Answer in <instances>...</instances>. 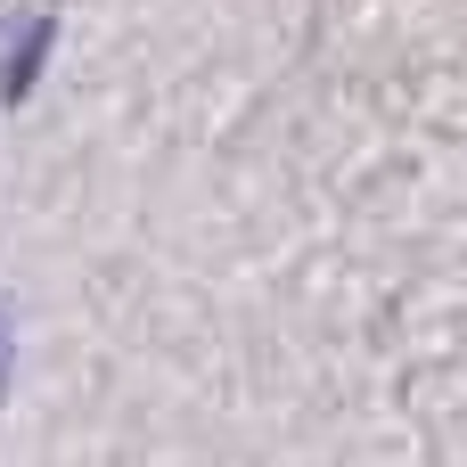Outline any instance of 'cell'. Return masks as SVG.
Segmentation results:
<instances>
[{
    "mask_svg": "<svg viewBox=\"0 0 467 467\" xmlns=\"http://www.w3.org/2000/svg\"><path fill=\"white\" fill-rule=\"evenodd\" d=\"M49 49H57V16H16V33H8V107H25V99H33V82H41Z\"/></svg>",
    "mask_w": 467,
    "mask_h": 467,
    "instance_id": "obj_1",
    "label": "cell"
}]
</instances>
